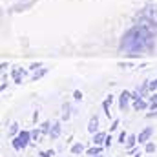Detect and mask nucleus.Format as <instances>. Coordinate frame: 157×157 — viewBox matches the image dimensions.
Listing matches in <instances>:
<instances>
[{
  "instance_id": "7ed1b4c3",
  "label": "nucleus",
  "mask_w": 157,
  "mask_h": 157,
  "mask_svg": "<svg viewBox=\"0 0 157 157\" xmlns=\"http://www.w3.org/2000/svg\"><path fill=\"white\" fill-rule=\"evenodd\" d=\"M29 141H31V133H29L28 130H22V132H18V135L13 139V148H15L17 152H20V150H24V148L29 144Z\"/></svg>"
},
{
  "instance_id": "9b49d317",
  "label": "nucleus",
  "mask_w": 157,
  "mask_h": 157,
  "mask_svg": "<svg viewBox=\"0 0 157 157\" xmlns=\"http://www.w3.org/2000/svg\"><path fill=\"white\" fill-rule=\"evenodd\" d=\"M146 106H148V104H146V102L143 101V97H139L137 101H133V108H135L137 112H139V110H144Z\"/></svg>"
},
{
  "instance_id": "39448f33",
  "label": "nucleus",
  "mask_w": 157,
  "mask_h": 157,
  "mask_svg": "<svg viewBox=\"0 0 157 157\" xmlns=\"http://www.w3.org/2000/svg\"><path fill=\"white\" fill-rule=\"evenodd\" d=\"M130 99H132V95H130L128 91H122V93H121V97H119V108H121L122 112L128 108V104H130Z\"/></svg>"
},
{
  "instance_id": "b1692460",
  "label": "nucleus",
  "mask_w": 157,
  "mask_h": 157,
  "mask_svg": "<svg viewBox=\"0 0 157 157\" xmlns=\"http://www.w3.org/2000/svg\"><path fill=\"white\" fill-rule=\"evenodd\" d=\"M73 97H75V99H77V101H80V99H82V93H80V91H75V93H73Z\"/></svg>"
},
{
  "instance_id": "aec40b11",
  "label": "nucleus",
  "mask_w": 157,
  "mask_h": 157,
  "mask_svg": "<svg viewBox=\"0 0 157 157\" xmlns=\"http://www.w3.org/2000/svg\"><path fill=\"white\" fill-rule=\"evenodd\" d=\"M126 139H128V133H126V132H121V135H119V143H122V144H124V143H126Z\"/></svg>"
},
{
  "instance_id": "4468645a",
  "label": "nucleus",
  "mask_w": 157,
  "mask_h": 157,
  "mask_svg": "<svg viewBox=\"0 0 157 157\" xmlns=\"http://www.w3.org/2000/svg\"><path fill=\"white\" fill-rule=\"evenodd\" d=\"M101 152H102V148H101V146H97V144H95V146H93V148H90V150H88V155L91 157V155H99V154H101Z\"/></svg>"
},
{
  "instance_id": "dca6fc26",
  "label": "nucleus",
  "mask_w": 157,
  "mask_h": 157,
  "mask_svg": "<svg viewBox=\"0 0 157 157\" xmlns=\"http://www.w3.org/2000/svg\"><path fill=\"white\" fill-rule=\"evenodd\" d=\"M9 135H18V124L17 122H13L9 126Z\"/></svg>"
},
{
  "instance_id": "20e7f679",
  "label": "nucleus",
  "mask_w": 157,
  "mask_h": 157,
  "mask_svg": "<svg viewBox=\"0 0 157 157\" xmlns=\"http://www.w3.org/2000/svg\"><path fill=\"white\" fill-rule=\"evenodd\" d=\"M152 133H154V128H150V126H148V128H144V130L139 133V137H137V143H139V144H143V143H148V139L152 137Z\"/></svg>"
},
{
  "instance_id": "2eb2a0df",
  "label": "nucleus",
  "mask_w": 157,
  "mask_h": 157,
  "mask_svg": "<svg viewBox=\"0 0 157 157\" xmlns=\"http://www.w3.org/2000/svg\"><path fill=\"white\" fill-rule=\"evenodd\" d=\"M42 135H44V133H42V130H39V132L35 130V132L31 133V139H35V143H40V139H42Z\"/></svg>"
},
{
  "instance_id": "f8f14e48",
  "label": "nucleus",
  "mask_w": 157,
  "mask_h": 157,
  "mask_svg": "<svg viewBox=\"0 0 157 157\" xmlns=\"http://www.w3.org/2000/svg\"><path fill=\"white\" fill-rule=\"evenodd\" d=\"M84 152V146L80 144V143H75L73 146H71V154H75V155H78V154H82Z\"/></svg>"
},
{
  "instance_id": "9d476101",
  "label": "nucleus",
  "mask_w": 157,
  "mask_h": 157,
  "mask_svg": "<svg viewBox=\"0 0 157 157\" xmlns=\"http://www.w3.org/2000/svg\"><path fill=\"white\" fill-rule=\"evenodd\" d=\"M112 102H113V97L110 95V97H106V101L102 102V108H104V113L110 117V106H112Z\"/></svg>"
},
{
  "instance_id": "5701e85b",
  "label": "nucleus",
  "mask_w": 157,
  "mask_h": 157,
  "mask_svg": "<svg viewBox=\"0 0 157 157\" xmlns=\"http://www.w3.org/2000/svg\"><path fill=\"white\" fill-rule=\"evenodd\" d=\"M148 88H150V90L154 91V90H155V88H157V80H152V82L148 84Z\"/></svg>"
},
{
  "instance_id": "6ab92c4d",
  "label": "nucleus",
  "mask_w": 157,
  "mask_h": 157,
  "mask_svg": "<svg viewBox=\"0 0 157 157\" xmlns=\"http://www.w3.org/2000/svg\"><path fill=\"white\" fill-rule=\"evenodd\" d=\"M53 155H55L53 150H44V152H40V157H53Z\"/></svg>"
},
{
  "instance_id": "4be33fe9",
  "label": "nucleus",
  "mask_w": 157,
  "mask_h": 157,
  "mask_svg": "<svg viewBox=\"0 0 157 157\" xmlns=\"http://www.w3.org/2000/svg\"><path fill=\"white\" fill-rule=\"evenodd\" d=\"M68 110H70V108H68V106H64V115H62V117L66 119V121L70 119V112H68Z\"/></svg>"
},
{
  "instance_id": "0eeeda50",
  "label": "nucleus",
  "mask_w": 157,
  "mask_h": 157,
  "mask_svg": "<svg viewBox=\"0 0 157 157\" xmlns=\"http://www.w3.org/2000/svg\"><path fill=\"white\" fill-rule=\"evenodd\" d=\"M49 137H51V139H59V137H60V122H55V124L51 126Z\"/></svg>"
},
{
  "instance_id": "a878e982",
  "label": "nucleus",
  "mask_w": 157,
  "mask_h": 157,
  "mask_svg": "<svg viewBox=\"0 0 157 157\" xmlns=\"http://www.w3.org/2000/svg\"><path fill=\"white\" fill-rule=\"evenodd\" d=\"M110 144H112V135L106 137V141H104V146H110Z\"/></svg>"
},
{
  "instance_id": "f3484780",
  "label": "nucleus",
  "mask_w": 157,
  "mask_h": 157,
  "mask_svg": "<svg viewBox=\"0 0 157 157\" xmlns=\"http://www.w3.org/2000/svg\"><path fill=\"white\" fill-rule=\"evenodd\" d=\"M40 130H42L44 135H49V130H51V128H49V122H44V124L40 126Z\"/></svg>"
},
{
  "instance_id": "423d86ee",
  "label": "nucleus",
  "mask_w": 157,
  "mask_h": 157,
  "mask_svg": "<svg viewBox=\"0 0 157 157\" xmlns=\"http://www.w3.org/2000/svg\"><path fill=\"white\" fill-rule=\"evenodd\" d=\"M97 128H99V119H97V115H93V117L90 119L88 132H90V133H97Z\"/></svg>"
},
{
  "instance_id": "6e6552de",
  "label": "nucleus",
  "mask_w": 157,
  "mask_h": 157,
  "mask_svg": "<svg viewBox=\"0 0 157 157\" xmlns=\"http://www.w3.org/2000/svg\"><path fill=\"white\" fill-rule=\"evenodd\" d=\"M106 137H108V135H106L104 132H97V133L93 135V144H97V146H101V144H102V143L106 141Z\"/></svg>"
},
{
  "instance_id": "bb28decb",
  "label": "nucleus",
  "mask_w": 157,
  "mask_h": 157,
  "mask_svg": "<svg viewBox=\"0 0 157 157\" xmlns=\"http://www.w3.org/2000/svg\"><path fill=\"white\" fill-rule=\"evenodd\" d=\"M91 157H102V155H101V154H99V155H91Z\"/></svg>"
},
{
  "instance_id": "a211bd4d",
  "label": "nucleus",
  "mask_w": 157,
  "mask_h": 157,
  "mask_svg": "<svg viewBox=\"0 0 157 157\" xmlns=\"http://www.w3.org/2000/svg\"><path fill=\"white\" fill-rule=\"evenodd\" d=\"M148 154H152V152H155V144L154 143H146V148H144Z\"/></svg>"
},
{
  "instance_id": "1a4fd4ad",
  "label": "nucleus",
  "mask_w": 157,
  "mask_h": 157,
  "mask_svg": "<svg viewBox=\"0 0 157 157\" xmlns=\"http://www.w3.org/2000/svg\"><path fill=\"white\" fill-rule=\"evenodd\" d=\"M13 78L17 84H22V78H24V70L22 68H15L13 70Z\"/></svg>"
},
{
  "instance_id": "f03ea898",
  "label": "nucleus",
  "mask_w": 157,
  "mask_h": 157,
  "mask_svg": "<svg viewBox=\"0 0 157 157\" xmlns=\"http://www.w3.org/2000/svg\"><path fill=\"white\" fill-rule=\"evenodd\" d=\"M135 24H141V26H146L152 33L157 35V4H148L144 6L139 15H137V22Z\"/></svg>"
},
{
  "instance_id": "cd10ccee",
  "label": "nucleus",
  "mask_w": 157,
  "mask_h": 157,
  "mask_svg": "<svg viewBox=\"0 0 157 157\" xmlns=\"http://www.w3.org/2000/svg\"><path fill=\"white\" fill-rule=\"evenodd\" d=\"M133 157H139V155H133Z\"/></svg>"
},
{
  "instance_id": "393cba45",
  "label": "nucleus",
  "mask_w": 157,
  "mask_h": 157,
  "mask_svg": "<svg viewBox=\"0 0 157 157\" xmlns=\"http://www.w3.org/2000/svg\"><path fill=\"white\" fill-rule=\"evenodd\" d=\"M119 126V121H113V124H112V126H110V132H113V130H115V128H117Z\"/></svg>"
},
{
  "instance_id": "412c9836",
  "label": "nucleus",
  "mask_w": 157,
  "mask_h": 157,
  "mask_svg": "<svg viewBox=\"0 0 157 157\" xmlns=\"http://www.w3.org/2000/svg\"><path fill=\"white\" fill-rule=\"evenodd\" d=\"M44 73H46V68H42L40 71H37V73L33 75V80H37V78H40V77H42V75H44Z\"/></svg>"
},
{
  "instance_id": "f257e3e1",
  "label": "nucleus",
  "mask_w": 157,
  "mask_h": 157,
  "mask_svg": "<svg viewBox=\"0 0 157 157\" xmlns=\"http://www.w3.org/2000/svg\"><path fill=\"white\" fill-rule=\"evenodd\" d=\"M154 37H155V33H152L146 26L135 24L122 35L119 49L128 57H137V55L150 53V51H154V46H155Z\"/></svg>"
},
{
  "instance_id": "ddd939ff",
  "label": "nucleus",
  "mask_w": 157,
  "mask_h": 157,
  "mask_svg": "<svg viewBox=\"0 0 157 157\" xmlns=\"http://www.w3.org/2000/svg\"><path fill=\"white\" fill-rule=\"evenodd\" d=\"M135 143H137V137H135V135H128V139H126L124 144H126V148H133Z\"/></svg>"
}]
</instances>
